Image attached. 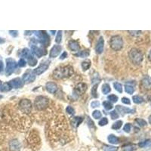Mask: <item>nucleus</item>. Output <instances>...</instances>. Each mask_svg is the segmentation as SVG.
I'll use <instances>...</instances> for the list:
<instances>
[{"instance_id":"obj_1","label":"nucleus","mask_w":151,"mask_h":151,"mask_svg":"<svg viewBox=\"0 0 151 151\" xmlns=\"http://www.w3.org/2000/svg\"><path fill=\"white\" fill-rule=\"evenodd\" d=\"M74 73L73 67L70 66H65V67H59L56 68L53 72V77L57 79L69 78L72 77Z\"/></svg>"},{"instance_id":"obj_2","label":"nucleus","mask_w":151,"mask_h":151,"mask_svg":"<svg viewBox=\"0 0 151 151\" xmlns=\"http://www.w3.org/2000/svg\"><path fill=\"white\" fill-rule=\"evenodd\" d=\"M130 60L135 64H140L143 61V54L141 51L137 49H132L128 53Z\"/></svg>"},{"instance_id":"obj_3","label":"nucleus","mask_w":151,"mask_h":151,"mask_svg":"<svg viewBox=\"0 0 151 151\" xmlns=\"http://www.w3.org/2000/svg\"><path fill=\"white\" fill-rule=\"evenodd\" d=\"M110 45L114 51H120L123 46V39L120 36H113L110 39Z\"/></svg>"},{"instance_id":"obj_4","label":"nucleus","mask_w":151,"mask_h":151,"mask_svg":"<svg viewBox=\"0 0 151 151\" xmlns=\"http://www.w3.org/2000/svg\"><path fill=\"white\" fill-rule=\"evenodd\" d=\"M49 100L47 98L44 96H38L36 98L34 101V105L36 108L39 110H44L49 106Z\"/></svg>"},{"instance_id":"obj_5","label":"nucleus","mask_w":151,"mask_h":151,"mask_svg":"<svg viewBox=\"0 0 151 151\" xmlns=\"http://www.w3.org/2000/svg\"><path fill=\"white\" fill-rule=\"evenodd\" d=\"M35 33H36V35L37 36L38 38H39V42L43 45V46H45V47H48V46L50 45L51 39H50V38H49V35L46 33V32L36 31Z\"/></svg>"},{"instance_id":"obj_6","label":"nucleus","mask_w":151,"mask_h":151,"mask_svg":"<svg viewBox=\"0 0 151 151\" xmlns=\"http://www.w3.org/2000/svg\"><path fill=\"white\" fill-rule=\"evenodd\" d=\"M18 67V64L16 61L12 58L6 59V68H5V74L7 77L10 76L14 73L16 68Z\"/></svg>"},{"instance_id":"obj_7","label":"nucleus","mask_w":151,"mask_h":151,"mask_svg":"<svg viewBox=\"0 0 151 151\" xmlns=\"http://www.w3.org/2000/svg\"><path fill=\"white\" fill-rule=\"evenodd\" d=\"M19 108L24 113H29L32 110V103L28 99H22L19 102Z\"/></svg>"},{"instance_id":"obj_8","label":"nucleus","mask_w":151,"mask_h":151,"mask_svg":"<svg viewBox=\"0 0 151 151\" xmlns=\"http://www.w3.org/2000/svg\"><path fill=\"white\" fill-rule=\"evenodd\" d=\"M35 79L36 74L34 73V71H33L32 70H27L22 77V80L26 83H33Z\"/></svg>"},{"instance_id":"obj_9","label":"nucleus","mask_w":151,"mask_h":151,"mask_svg":"<svg viewBox=\"0 0 151 151\" xmlns=\"http://www.w3.org/2000/svg\"><path fill=\"white\" fill-rule=\"evenodd\" d=\"M49 64H50V62L49 61H42L40 64H39V67L37 68H36L34 70V73L36 75H41L42 73H43L45 71H46L48 70L49 67Z\"/></svg>"},{"instance_id":"obj_10","label":"nucleus","mask_w":151,"mask_h":151,"mask_svg":"<svg viewBox=\"0 0 151 151\" xmlns=\"http://www.w3.org/2000/svg\"><path fill=\"white\" fill-rule=\"evenodd\" d=\"M31 51L32 53L37 56L38 57H41L42 56L46 55V51L42 48H39L35 45H31Z\"/></svg>"},{"instance_id":"obj_11","label":"nucleus","mask_w":151,"mask_h":151,"mask_svg":"<svg viewBox=\"0 0 151 151\" xmlns=\"http://www.w3.org/2000/svg\"><path fill=\"white\" fill-rule=\"evenodd\" d=\"M8 146H9V150L11 151H20L21 148V144L18 139H13L10 141Z\"/></svg>"},{"instance_id":"obj_12","label":"nucleus","mask_w":151,"mask_h":151,"mask_svg":"<svg viewBox=\"0 0 151 151\" xmlns=\"http://www.w3.org/2000/svg\"><path fill=\"white\" fill-rule=\"evenodd\" d=\"M87 89H88L87 85L85 84V83H78V84L76 85L74 89V92L77 94H78V95H79V94H84L87 91Z\"/></svg>"},{"instance_id":"obj_13","label":"nucleus","mask_w":151,"mask_h":151,"mask_svg":"<svg viewBox=\"0 0 151 151\" xmlns=\"http://www.w3.org/2000/svg\"><path fill=\"white\" fill-rule=\"evenodd\" d=\"M61 50H62V47L61 45H54L52 49H51L50 51V54H49V57H51V58H54V57H56L57 56H58V55L61 53Z\"/></svg>"},{"instance_id":"obj_14","label":"nucleus","mask_w":151,"mask_h":151,"mask_svg":"<svg viewBox=\"0 0 151 151\" xmlns=\"http://www.w3.org/2000/svg\"><path fill=\"white\" fill-rule=\"evenodd\" d=\"M116 110H117L118 112L120 113L121 115H122V116H124L125 114L133 113L135 112V110H132V109H131V108L121 106V105H117V106L116 107Z\"/></svg>"},{"instance_id":"obj_15","label":"nucleus","mask_w":151,"mask_h":151,"mask_svg":"<svg viewBox=\"0 0 151 151\" xmlns=\"http://www.w3.org/2000/svg\"><path fill=\"white\" fill-rule=\"evenodd\" d=\"M9 84L11 85L12 88H21L24 85V81L22 80L20 78H15L13 79L9 82Z\"/></svg>"},{"instance_id":"obj_16","label":"nucleus","mask_w":151,"mask_h":151,"mask_svg":"<svg viewBox=\"0 0 151 151\" xmlns=\"http://www.w3.org/2000/svg\"><path fill=\"white\" fill-rule=\"evenodd\" d=\"M104 38L102 36H100L98 39V42H97L96 47H95V51L96 53L98 55H100L102 54V52L104 51Z\"/></svg>"},{"instance_id":"obj_17","label":"nucleus","mask_w":151,"mask_h":151,"mask_svg":"<svg viewBox=\"0 0 151 151\" xmlns=\"http://www.w3.org/2000/svg\"><path fill=\"white\" fill-rule=\"evenodd\" d=\"M45 88H46L48 92L51 93V94H54V93L57 92V85L56 83H52V82H49L45 85Z\"/></svg>"},{"instance_id":"obj_18","label":"nucleus","mask_w":151,"mask_h":151,"mask_svg":"<svg viewBox=\"0 0 151 151\" xmlns=\"http://www.w3.org/2000/svg\"><path fill=\"white\" fill-rule=\"evenodd\" d=\"M141 85H142V86L145 88V89H147V90H150V89H151V78L150 77H147V76H146V77H143L141 80Z\"/></svg>"},{"instance_id":"obj_19","label":"nucleus","mask_w":151,"mask_h":151,"mask_svg":"<svg viewBox=\"0 0 151 151\" xmlns=\"http://www.w3.org/2000/svg\"><path fill=\"white\" fill-rule=\"evenodd\" d=\"M68 47L70 49L71 51H77L79 50L80 47H79V44L78 43V42L76 40H70L68 42Z\"/></svg>"},{"instance_id":"obj_20","label":"nucleus","mask_w":151,"mask_h":151,"mask_svg":"<svg viewBox=\"0 0 151 151\" xmlns=\"http://www.w3.org/2000/svg\"><path fill=\"white\" fill-rule=\"evenodd\" d=\"M108 141L112 144H116L120 143V139L114 135H110L108 136Z\"/></svg>"},{"instance_id":"obj_21","label":"nucleus","mask_w":151,"mask_h":151,"mask_svg":"<svg viewBox=\"0 0 151 151\" xmlns=\"http://www.w3.org/2000/svg\"><path fill=\"white\" fill-rule=\"evenodd\" d=\"M37 59L34 57L33 56H32V55H30L27 58V63L30 67H35L36 65L37 64Z\"/></svg>"},{"instance_id":"obj_22","label":"nucleus","mask_w":151,"mask_h":151,"mask_svg":"<svg viewBox=\"0 0 151 151\" xmlns=\"http://www.w3.org/2000/svg\"><path fill=\"white\" fill-rule=\"evenodd\" d=\"M89 51L88 50H85V51H79L78 53L75 54V56L78 57H86L88 56H89Z\"/></svg>"},{"instance_id":"obj_23","label":"nucleus","mask_w":151,"mask_h":151,"mask_svg":"<svg viewBox=\"0 0 151 151\" xmlns=\"http://www.w3.org/2000/svg\"><path fill=\"white\" fill-rule=\"evenodd\" d=\"M136 150V145L135 144H126L122 147V151H134Z\"/></svg>"},{"instance_id":"obj_24","label":"nucleus","mask_w":151,"mask_h":151,"mask_svg":"<svg viewBox=\"0 0 151 151\" xmlns=\"http://www.w3.org/2000/svg\"><path fill=\"white\" fill-rule=\"evenodd\" d=\"M138 146H139L141 148H143V147H148L151 146V139H147L144 141L140 142L138 143Z\"/></svg>"},{"instance_id":"obj_25","label":"nucleus","mask_w":151,"mask_h":151,"mask_svg":"<svg viewBox=\"0 0 151 151\" xmlns=\"http://www.w3.org/2000/svg\"><path fill=\"white\" fill-rule=\"evenodd\" d=\"M12 86H11V85L9 84V83H3L2 85V88L0 89L1 92H9L11 89H12Z\"/></svg>"},{"instance_id":"obj_26","label":"nucleus","mask_w":151,"mask_h":151,"mask_svg":"<svg viewBox=\"0 0 151 151\" xmlns=\"http://www.w3.org/2000/svg\"><path fill=\"white\" fill-rule=\"evenodd\" d=\"M82 66V68H83V70H88V69L90 68L91 67V61L89 60H86V61H84L81 64Z\"/></svg>"},{"instance_id":"obj_27","label":"nucleus","mask_w":151,"mask_h":151,"mask_svg":"<svg viewBox=\"0 0 151 151\" xmlns=\"http://www.w3.org/2000/svg\"><path fill=\"white\" fill-rule=\"evenodd\" d=\"M83 117H74L72 120V124H73L76 127H78L79 125L83 122Z\"/></svg>"},{"instance_id":"obj_28","label":"nucleus","mask_w":151,"mask_h":151,"mask_svg":"<svg viewBox=\"0 0 151 151\" xmlns=\"http://www.w3.org/2000/svg\"><path fill=\"white\" fill-rule=\"evenodd\" d=\"M20 55H21L22 57H26V58L27 59L31 55V52L29 51V50L28 49H24L21 51Z\"/></svg>"},{"instance_id":"obj_29","label":"nucleus","mask_w":151,"mask_h":151,"mask_svg":"<svg viewBox=\"0 0 151 151\" xmlns=\"http://www.w3.org/2000/svg\"><path fill=\"white\" fill-rule=\"evenodd\" d=\"M132 100H133L135 104H141V103L143 102V98H142V97L139 96V95H135V96H133V98H132Z\"/></svg>"},{"instance_id":"obj_30","label":"nucleus","mask_w":151,"mask_h":151,"mask_svg":"<svg viewBox=\"0 0 151 151\" xmlns=\"http://www.w3.org/2000/svg\"><path fill=\"white\" fill-rule=\"evenodd\" d=\"M103 150L104 151H118V147L110 145H104Z\"/></svg>"},{"instance_id":"obj_31","label":"nucleus","mask_w":151,"mask_h":151,"mask_svg":"<svg viewBox=\"0 0 151 151\" xmlns=\"http://www.w3.org/2000/svg\"><path fill=\"white\" fill-rule=\"evenodd\" d=\"M111 91V88H110V86L108 84H104L102 86V92L104 93V94H107L108 93L110 92Z\"/></svg>"},{"instance_id":"obj_32","label":"nucleus","mask_w":151,"mask_h":151,"mask_svg":"<svg viewBox=\"0 0 151 151\" xmlns=\"http://www.w3.org/2000/svg\"><path fill=\"white\" fill-rule=\"evenodd\" d=\"M122 121H121V120H119V121H116V122H114L113 125V126H112V128L113 129L118 130V129H120V128L122 127Z\"/></svg>"},{"instance_id":"obj_33","label":"nucleus","mask_w":151,"mask_h":151,"mask_svg":"<svg viewBox=\"0 0 151 151\" xmlns=\"http://www.w3.org/2000/svg\"><path fill=\"white\" fill-rule=\"evenodd\" d=\"M61 41H62V31H61V30H59V31H57V36H56L55 42L59 44L61 43Z\"/></svg>"},{"instance_id":"obj_34","label":"nucleus","mask_w":151,"mask_h":151,"mask_svg":"<svg viewBox=\"0 0 151 151\" xmlns=\"http://www.w3.org/2000/svg\"><path fill=\"white\" fill-rule=\"evenodd\" d=\"M125 91H126V93H128V94H132L134 93L135 89H134L133 87L129 85H125Z\"/></svg>"},{"instance_id":"obj_35","label":"nucleus","mask_w":151,"mask_h":151,"mask_svg":"<svg viewBox=\"0 0 151 151\" xmlns=\"http://www.w3.org/2000/svg\"><path fill=\"white\" fill-rule=\"evenodd\" d=\"M92 116L95 119V120H98L102 116V113L100 112V110H94V112L92 113Z\"/></svg>"},{"instance_id":"obj_36","label":"nucleus","mask_w":151,"mask_h":151,"mask_svg":"<svg viewBox=\"0 0 151 151\" xmlns=\"http://www.w3.org/2000/svg\"><path fill=\"white\" fill-rule=\"evenodd\" d=\"M113 86L115 88L118 92L122 93V85L120 84V83H113Z\"/></svg>"},{"instance_id":"obj_37","label":"nucleus","mask_w":151,"mask_h":151,"mask_svg":"<svg viewBox=\"0 0 151 151\" xmlns=\"http://www.w3.org/2000/svg\"><path fill=\"white\" fill-rule=\"evenodd\" d=\"M103 105H104V107L107 110H110L111 109H113V104L110 103V101H104L103 102Z\"/></svg>"},{"instance_id":"obj_38","label":"nucleus","mask_w":151,"mask_h":151,"mask_svg":"<svg viewBox=\"0 0 151 151\" xmlns=\"http://www.w3.org/2000/svg\"><path fill=\"white\" fill-rule=\"evenodd\" d=\"M107 98L108 100L111 101L112 103H116L118 101V99H119V98L115 94H110V95L107 97Z\"/></svg>"},{"instance_id":"obj_39","label":"nucleus","mask_w":151,"mask_h":151,"mask_svg":"<svg viewBox=\"0 0 151 151\" xmlns=\"http://www.w3.org/2000/svg\"><path fill=\"white\" fill-rule=\"evenodd\" d=\"M98 85H94L92 88V95L94 98H98V94L97 93V87H98Z\"/></svg>"},{"instance_id":"obj_40","label":"nucleus","mask_w":151,"mask_h":151,"mask_svg":"<svg viewBox=\"0 0 151 151\" xmlns=\"http://www.w3.org/2000/svg\"><path fill=\"white\" fill-rule=\"evenodd\" d=\"M135 121L141 127H143V126H147V122H146L144 120H142V119H137Z\"/></svg>"},{"instance_id":"obj_41","label":"nucleus","mask_w":151,"mask_h":151,"mask_svg":"<svg viewBox=\"0 0 151 151\" xmlns=\"http://www.w3.org/2000/svg\"><path fill=\"white\" fill-rule=\"evenodd\" d=\"M110 117L112 118V120H116L119 118V114L116 112V110H113L110 112Z\"/></svg>"},{"instance_id":"obj_42","label":"nucleus","mask_w":151,"mask_h":151,"mask_svg":"<svg viewBox=\"0 0 151 151\" xmlns=\"http://www.w3.org/2000/svg\"><path fill=\"white\" fill-rule=\"evenodd\" d=\"M107 123H108V120L106 117H104L100 120V122H99V123L98 124H99V126H106V125H107Z\"/></svg>"},{"instance_id":"obj_43","label":"nucleus","mask_w":151,"mask_h":151,"mask_svg":"<svg viewBox=\"0 0 151 151\" xmlns=\"http://www.w3.org/2000/svg\"><path fill=\"white\" fill-rule=\"evenodd\" d=\"M26 64H27V62H26V61L24 58L20 59L18 64V65L20 67H24L26 66Z\"/></svg>"},{"instance_id":"obj_44","label":"nucleus","mask_w":151,"mask_h":151,"mask_svg":"<svg viewBox=\"0 0 151 151\" xmlns=\"http://www.w3.org/2000/svg\"><path fill=\"white\" fill-rule=\"evenodd\" d=\"M131 128H132L131 124H130V123L126 124V125H125V126H124V128H123L124 132H127V133H128V132H130V131H131Z\"/></svg>"},{"instance_id":"obj_45","label":"nucleus","mask_w":151,"mask_h":151,"mask_svg":"<svg viewBox=\"0 0 151 151\" xmlns=\"http://www.w3.org/2000/svg\"><path fill=\"white\" fill-rule=\"evenodd\" d=\"M66 111H67V113L70 114V115H73V114H74V109H73L71 106L67 107L66 108Z\"/></svg>"},{"instance_id":"obj_46","label":"nucleus","mask_w":151,"mask_h":151,"mask_svg":"<svg viewBox=\"0 0 151 151\" xmlns=\"http://www.w3.org/2000/svg\"><path fill=\"white\" fill-rule=\"evenodd\" d=\"M128 33L133 36H138L141 34V31H128Z\"/></svg>"},{"instance_id":"obj_47","label":"nucleus","mask_w":151,"mask_h":151,"mask_svg":"<svg viewBox=\"0 0 151 151\" xmlns=\"http://www.w3.org/2000/svg\"><path fill=\"white\" fill-rule=\"evenodd\" d=\"M88 118V126L92 128H94V122H93L92 120H91V119H89V117H87Z\"/></svg>"},{"instance_id":"obj_48","label":"nucleus","mask_w":151,"mask_h":151,"mask_svg":"<svg viewBox=\"0 0 151 151\" xmlns=\"http://www.w3.org/2000/svg\"><path fill=\"white\" fill-rule=\"evenodd\" d=\"M122 102L124 103V104H131V101H130V100L127 98H122Z\"/></svg>"},{"instance_id":"obj_49","label":"nucleus","mask_w":151,"mask_h":151,"mask_svg":"<svg viewBox=\"0 0 151 151\" xmlns=\"http://www.w3.org/2000/svg\"><path fill=\"white\" fill-rule=\"evenodd\" d=\"M99 105H100V103L98 102V101H93V102L91 104V106L93 108L98 107H99Z\"/></svg>"},{"instance_id":"obj_50","label":"nucleus","mask_w":151,"mask_h":151,"mask_svg":"<svg viewBox=\"0 0 151 151\" xmlns=\"http://www.w3.org/2000/svg\"><path fill=\"white\" fill-rule=\"evenodd\" d=\"M18 31H12V30H10V31H9L10 35L12 36L13 37H17V36H18Z\"/></svg>"},{"instance_id":"obj_51","label":"nucleus","mask_w":151,"mask_h":151,"mask_svg":"<svg viewBox=\"0 0 151 151\" xmlns=\"http://www.w3.org/2000/svg\"><path fill=\"white\" fill-rule=\"evenodd\" d=\"M4 70V65H3V62L0 60V73H2Z\"/></svg>"},{"instance_id":"obj_52","label":"nucleus","mask_w":151,"mask_h":151,"mask_svg":"<svg viewBox=\"0 0 151 151\" xmlns=\"http://www.w3.org/2000/svg\"><path fill=\"white\" fill-rule=\"evenodd\" d=\"M67 53L66 52V51H64V52H63V54L61 55L60 59H61V60H64V59H65L66 57H67Z\"/></svg>"},{"instance_id":"obj_53","label":"nucleus","mask_w":151,"mask_h":151,"mask_svg":"<svg viewBox=\"0 0 151 151\" xmlns=\"http://www.w3.org/2000/svg\"><path fill=\"white\" fill-rule=\"evenodd\" d=\"M5 42V39L0 37V44H2Z\"/></svg>"},{"instance_id":"obj_54","label":"nucleus","mask_w":151,"mask_h":151,"mask_svg":"<svg viewBox=\"0 0 151 151\" xmlns=\"http://www.w3.org/2000/svg\"><path fill=\"white\" fill-rule=\"evenodd\" d=\"M148 58H149L150 61H151V50H150V51L149 55H148Z\"/></svg>"},{"instance_id":"obj_55","label":"nucleus","mask_w":151,"mask_h":151,"mask_svg":"<svg viewBox=\"0 0 151 151\" xmlns=\"http://www.w3.org/2000/svg\"><path fill=\"white\" fill-rule=\"evenodd\" d=\"M149 122L150 124H151V115L149 116Z\"/></svg>"},{"instance_id":"obj_56","label":"nucleus","mask_w":151,"mask_h":151,"mask_svg":"<svg viewBox=\"0 0 151 151\" xmlns=\"http://www.w3.org/2000/svg\"><path fill=\"white\" fill-rule=\"evenodd\" d=\"M2 81L0 80V89H1V88H2Z\"/></svg>"},{"instance_id":"obj_57","label":"nucleus","mask_w":151,"mask_h":151,"mask_svg":"<svg viewBox=\"0 0 151 151\" xmlns=\"http://www.w3.org/2000/svg\"><path fill=\"white\" fill-rule=\"evenodd\" d=\"M55 32H56V31H51V33H52V34H55L54 33H55Z\"/></svg>"},{"instance_id":"obj_58","label":"nucleus","mask_w":151,"mask_h":151,"mask_svg":"<svg viewBox=\"0 0 151 151\" xmlns=\"http://www.w3.org/2000/svg\"><path fill=\"white\" fill-rule=\"evenodd\" d=\"M3 98V96H2V95H0V99H1V98Z\"/></svg>"}]
</instances>
